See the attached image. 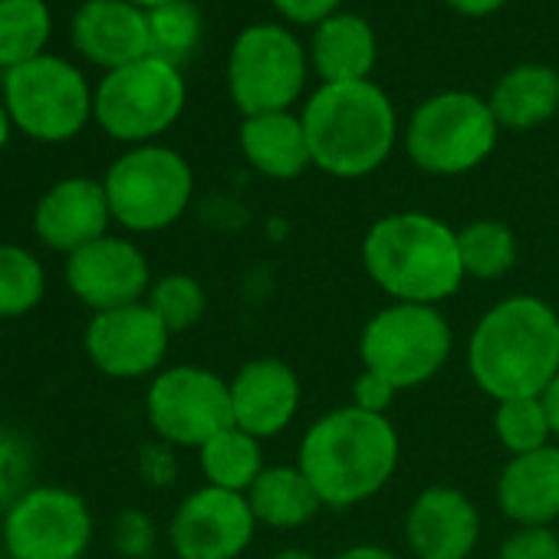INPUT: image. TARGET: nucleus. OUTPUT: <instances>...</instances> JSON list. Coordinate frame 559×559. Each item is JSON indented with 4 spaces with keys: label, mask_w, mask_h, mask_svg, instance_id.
Returning <instances> with one entry per match:
<instances>
[{
    "label": "nucleus",
    "mask_w": 559,
    "mask_h": 559,
    "mask_svg": "<svg viewBox=\"0 0 559 559\" xmlns=\"http://www.w3.org/2000/svg\"><path fill=\"white\" fill-rule=\"evenodd\" d=\"M467 372L493 402L539 399L559 376V313L530 294L493 304L471 330Z\"/></svg>",
    "instance_id": "1"
},
{
    "label": "nucleus",
    "mask_w": 559,
    "mask_h": 559,
    "mask_svg": "<svg viewBox=\"0 0 559 559\" xmlns=\"http://www.w3.org/2000/svg\"><path fill=\"white\" fill-rule=\"evenodd\" d=\"M399 457L402 444L389 415L343 405L307 428L297 467L310 477L323 507L346 510L376 497L392 480Z\"/></svg>",
    "instance_id": "2"
},
{
    "label": "nucleus",
    "mask_w": 559,
    "mask_h": 559,
    "mask_svg": "<svg viewBox=\"0 0 559 559\" xmlns=\"http://www.w3.org/2000/svg\"><path fill=\"white\" fill-rule=\"evenodd\" d=\"M362 266L392 304L438 307L464 284L457 230L425 211L379 217L362 237Z\"/></svg>",
    "instance_id": "3"
},
{
    "label": "nucleus",
    "mask_w": 559,
    "mask_h": 559,
    "mask_svg": "<svg viewBox=\"0 0 559 559\" xmlns=\"http://www.w3.org/2000/svg\"><path fill=\"white\" fill-rule=\"evenodd\" d=\"M313 165L333 178H366L385 165L399 139L395 106L382 86L323 83L300 112Z\"/></svg>",
    "instance_id": "4"
},
{
    "label": "nucleus",
    "mask_w": 559,
    "mask_h": 559,
    "mask_svg": "<svg viewBox=\"0 0 559 559\" xmlns=\"http://www.w3.org/2000/svg\"><path fill=\"white\" fill-rule=\"evenodd\" d=\"M103 185L112 221L129 234H158L178 224L194 198L188 158L158 142L122 152L109 165Z\"/></svg>",
    "instance_id": "5"
},
{
    "label": "nucleus",
    "mask_w": 559,
    "mask_h": 559,
    "mask_svg": "<svg viewBox=\"0 0 559 559\" xmlns=\"http://www.w3.org/2000/svg\"><path fill=\"white\" fill-rule=\"evenodd\" d=\"M188 86L175 63L148 53L99 80L93 96V122L116 142L152 145L185 112Z\"/></svg>",
    "instance_id": "6"
},
{
    "label": "nucleus",
    "mask_w": 559,
    "mask_h": 559,
    "mask_svg": "<svg viewBox=\"0 0 559 559\" xmlns=\"http://www.w3.org/2000/svg\"><path fill=\"white\" fill-rule=\"evenodd\" d=\"M497 135L500 126L487 99L467 90H448L412 112L405 126V152L425 175L454 178L484 165Z\"/></svg>",
    "instance_id": "7"
},
{
    "label": "nucleus",
    "mask_w": 559,
    "mask_h": 559,
    "mask_svg": "<svg viewBox=\"0 0 559 559\" xmlns=\"http://www.w3.org/2000/svg\"><path fill=\"white\" fill-rule=\"evenodd\" d=\"M96 90L80 67L57 53H44L4 73V99L14 129L34 142L60 145L76 139L93 122Z\"/></svg>",
    "instance_id": "8"
},
{
    "label": "nucleus",
    "mask_w": 559,
    "mask_h": 559,
    "mask_svg": "<svg viewBox=\"0 0 559 559\" xmlns=\"http://www.w3.org/2000/svg\"><path fill=\"white\" fill-rule=\"evenodd\" d=\"M451 346L454 336L438 307L389 304L362 326L359 359L366 372H376L405 392L435 379L444 369Z\"/></svg>",
    "instance_id": "9"
},
{
    "label": "nucleus",
    "mask_w": 559,
    "mask_h": 559,
    "mask_svg": "<svg viewBox=\"0 0 559 559\" xmlns=\"http://www.w3.org/2000/svg\"><path fill=\"white\" fill-rule=\"evenodd\" d=\"M310 57L300 40L276 24L237 34L227 53V93L243 116L287 112L304 96Z\"/></svg>",
    "instance_id": "10"
},
{
    "label": "nucleus",
    "mask_w": 559,
    "mask_h": 559,
    "mask_svg": "<svg viewBox=\"0 0 559 559\" xmlns=\"http://www.w3.org/2000/svg\"><path fill=\"white\" fill-rule=\"evenodd\" d=\"M152 431L168 448H201L234 425L230 382L204 366H168L145 392Z\"/></svg>",
    "instance_id": "11"
},
{
    "label": "nucleus",
    "mask_w": 559,
    "mask_h": 559,
    "mask_svg": "<svg viewBox=\"0 0 559 559\" xmlns=\"http://www.w3.org/2000/svg\"><path fill=\"white\" fill-rule=\"evenodd\" d=\"M96 520L83 493L57 484H34L4 510L8 559H83L93 546Z\"/></svg>",
    "instance_id": "12"
},
{
    "label": "nucleus",
    "mask_w": 559,
    "mask_h": 559,
    "mask_svg": "<svg viewBox=\"0 0 559 559\" xmlns=\"http://www.w3.org/2000/svg\"><path fill=\"white\" fill-rule=\"evenodd\" d=\"M257 516L247 493L198 487L188 493L168 523V543L178 559H240L253 543Z\"/></svg>",
    "instance_id": "13"
},
{
    "label": "nucleus",
    "mask_w": 559,
    "mask_h": 559,
    "mask_svg": "<svg viewBox=\"0 0 559 559\" xmlns=\"http://www.w3.org/2000/svg\"><path fill=\"white\" fill-rule=\"evenodd\" d=\"M70 294L93 313L145 304L152 290V263L145 250L119 234H106L67 257L63 266Z\"/></svg>",
    "instance_id": "14"
},
{
    "label": "nucleus",
    "mask_w": 559,
    "mask_h": 559,
    "mask_svg": "<svg viewBox=\"0 0 559 559\" xmlns=\"http://www.w3.org/2000/svg\"><path fill=\"white\" fill-rule=\"evenodd\" d=\"M168 343H171V333L148 304L93 313L83 333L90 362L103 376L119 379V382L158 376L168 356Z\"/></svg>",
    "instance_id": "15"
},
{
    "label": "nucleus",
    "mask_w": 559,
    "mask_h": 559,
    "mask_svg": "<svg viewBox=\"0 0 559 559\" xmlns=\"http://www.w3.org/2000/svg\"><path fill=\"white\" fill-rule=\"evenodd\" d=\"M112 211L106 185L86 175L53 181L34 207V234L44 247L70 257L109 234Z\"/></svg>",
    "instance_id": "16"
},
{
    "label": "nucleus",
    "mask_w": 559,
    "mask_h": 559,
    "mask_svg": "<svg viewBox=\"0 0 559 559\" xmlns=\"http://www.w3.org/2000/svg\"><path fill=\"white\" fill-rule=\"evenodd\" d=\"M230 382V408H234V425L243 428L253 438H276L284 435L304 399L300 376L294 372L290 362L260 356L243 362Z\"/></svg>",
    "instance_id": "17"
},
{
    "label": "nucleus",
    "mask_w": 559,
    "mask_h": 559,
    "mask_svg": "<svg viewBox=\"0 0 559 559\" xmlns=\"http://www.w3.org/2000/svg\"><path fill=\"white\" fill-rule=\"evenodd\" d=\"M477 539L480 513L457 487H428L405 513V543L415 559H471Z\"/></svg>",
    "instance_id": "18"
},
{
    "label": "nucleus",
    "mask_w": 559,
    "mask_h": 559,
    "mask_svg": "<svg viewBox=\"0 0 559 559\" xmlns=\"http://www.w3.org/2000/svg\"><path fill=\"white\" fill-rule=\"evenodd\" d=\"M73 47L106 73L122 70L152 53L148 14L129 0H86L73 14Z\"/></svg>",
    "instance_id": "19"
},
{
    "label": "nucleus",
    "mask_w": 559,
    "mask_h": 559,
    "mask_svg": "<svg viewBox=\"0 0 559 559\" xmlns=\"http://www.w3.org/2000/svg\"><path fill=\"white\" fill-rule=\"evenodd\" d=\"M497 507L516 526H552L559 520V444L510 457L497 477Z\"/></svg>",
    "instance_id": "20"
},
{
    "label": "nucleus",
    "mask_w": 559,
    "mask_h": 559,
    "mask_svg": "<svg viewBox=\"0 0 559 559\" xmlns=\"http://www.w3.org/2000/svg\"><path fill=\"white\" fill-rule=\"evenodd\" d=\"M237 139H240V152L247 165L260 171L263 178L290 181V178H300L313 165L304 116H297L294 109L243 116Z\"/></svg>",
    "instance_id": "21"
},
{
    "label": "nucleus",
    "mask_w": 559,
    "mask_h": 559,
    "mask_svg": "<svg viewBox=\"0 0 559 559\" xmlns=\"http://www.w3.org/2000/svg\"><path fill=\"white\" fill-rule=\"evenodd\" d=\"M379 60V40L366 17L340 11L326 17L310 44V67L323 83H366Z\"/></svg>",
    "instance_id": "22"
},
{
    "label": "nucleus",
    "mask_w": 559,
    "mask_h": 559,
    "mask_svg": "<svg viewBox=\"0 0 559 559\" xmlns=\"http://www.w3.org/2000/svg\"><path fill=\"white\" fill-rule=\"evenodd\" d=\"M487 103L500 129H536L559 112V73L546 63H520L497 80Z\"/></svg>",
    "instance_id": "23"
},
{
    "label": "nucleus",
    "mask_w": 559,
    "mask_h": 559,
    "mask_svg": "<svg viewBox=\"0 0 559 559\" xmlns=\"http://www.w3.org/2000/svg\"><path fill=\"white\" fill-rule=\"evenodd\" d=\"M247 503L257 523H266L273 530L307 526L323 507L310 477L297 464H266L247 490Z\"/></svg>",
    "instance_id": "24"
},
{
    "label": "nucleus",
    "mask_w": 559,
    "mask_h": 559,
    "mask_svg": "<svg viewBox=\"0 0 559 559\" xmlns=\"http://www.w3.org/2000/svg\"><path fill=\"white\" fill-rule=\"evenodd\" d=\"M198 464H201V474L211 487L234 490V493H247L266 467L263 451H260V438L247 435L237 425L224 428L207 444H201Z\"/></svg>",
    "instance_id": "25"
},
{
    "label": "nucleus",
    "mask_w": 559,
    "mask_h": 559,
    "mask_svg": "<svg viewBox=\"0 0 559 559\" xmlns=\"http://www.w3.org/2000/svg\"><path fill=\"white\" fill-rule=\"evenodd\" d=\"M53 14L47 0H0V70H17L47 53Z\"/></svg>",
    "instance_id": "26"
},
{
    "label": "nucleus",
    "mask_w": 559,
    "mask_h": 559,
    "mask_svg": "<svg viewBox=\"0 0 559 559\" xmlns=\"http://www.w3.org/2000/svg\"><path fill=\"white\" fill-rule=\"evenodd\" d=\"M47 297V266L44 260L21 247L0 243V320L31 317Z\"/></svg>",
    "instance_id": "27"
},
{
    "label": "nucleus",
    "mask_w": 559,
    "mask_h": 559,
    "mask_svg": "<svg viewBox=\"0 0 559 559\" xmlns=\"http://www.w3.org/2000/svg\"><path fill=\"white\" fill-rule=\"evenodd\" d=\"M457 253L464 276L500 280L516 266V237L503 221L480 217L457 230Z\"/></svg>",
    "instance_id": "28"
},
{
    "label": "nucleus",
    "mask_w": 559,
    "mask_h": 559,
    "mask_svg": "<svg viewBox=\"0 0 559 559\" xmlns=\"http://www.w3.org/2000/svg\"><path fill=\"white\" fill-rule=\"evenodd\" d=\"M493 435L500 448L516 457L552 444V428L539 399H507L493 408Z\"/></svg>",
    "instance_id": "29"
},
{
    "label": "nucleus",
    "mask_w": 559,
    "mask_h": 559,
    "mask_svg": "<svg viewBox=\"0 0 559 559\" xmlns=\"http://www.w3.org/2000/svg\"><path fill=\"white\" fill-rule=\"evenodd\" d=\"M145 304L155 310V317L175 336V333H185L201 323V317L207 310V294L201 287V280H194L191 273H165L152 284Z\"/></svg>",
    "instance_id": "30"
},
{
    "label": "nucleus",
    "mask_w": 559,
    "mask_h": 559,
    "mask_svg": "<svg viewBox=\"0 0 559 559\" xmlns=\"http://www.w3.org/2000/svg\"><path fill=\"white\" fill-rule=\"evenodd\" d=\"M201 11L191 4V0H175V4L155 8L148 11V37H152V53L168 60V63H181L188 53H194V47L201 44Z\"/></svg>",
    "instance_id": "31"
},
{
    "label": "nucleus",
    "mask_w": 559,
    "mask_h": 559,
    "mask_svg": "<svg viewBox=\"0 0 559 559\" xmlns=\"http://www.w3.org/2000/svg\"><path fill=\"white\" fill-rule=\"evenodd\" d=\"M34 454L31 444L17 435L0 428V510L14 507L34 484Z\"/></svg>",
    "instance_id": "32"
},
{
    "label": "nucleus",
    "mask_w": 559,
    "mask_h": 559,
    "mask_svg": "<svg viewBox=\"0 0 559 559\" xmlns=\"http://www.w3.org/2000/svg\"><path fill=\"white\" fill-rule=\"evenodd\" d=\"M497 559H559V533L552 526H516L500 543Z\"/></svg>",
    "instance_id": "33"
},
{
    "label": "nucleus",
    "mask_w": 559,
    "mask_h": 559,
    "mask_svg": "<svg viewBox=\"0 0 559 559\" xmlns=\"http://www.w3.org/2000/svg\"><path fill=\"white\" fill-rule=\"evenodd\" d=\"M112 546L126 559H145L155 549V523L142 510H122L112 523Z\"/></svg>",
    "instance_id": "34"
},
{
    "label": "nucleus",
    "mask_w": 559,
    "mask_h": 559,
    "mask_svg": "<svg viewBox=\"0 0 559 559\" xmlns=\"http://www.w3.org/2000/svg\"><path fill=\"white\" fill-rule=\"evenodd\" d=\"M395 395H399V389L389 379H382L376 372H366V369L353 385V405L362 408V412H372V415H389Z\"/></svg>",
    "instance_id": "35"
},
{
    "label": "nucleus",
    "mask_w": 559,
    "mask_h": 559,
    "mask_svg": "<svg viewBox=\"0 0 559 559\" xmlns=\"http://www.w3.org/2000/svg\"><path fill=\"white\" fill-rule=\"evenodd\" d=\"M276 8V14H284L290 24H304V27H320L326 17L340 14L343 0H270Z\"/></svg>",
    "instance_id": "36"
},
{
    "label": "nucleus",
    "mask_w": 559,
    "mask_h": 559,
    "mask_svg": "<svg viewBox=\"0 0 559 559\" xmlns=\"http://www.w3.org/2000/svg\"><path fill=\"white\" fill-rule=\"evenodd\" d=\"M175 457H171V448L168 444H158V448H145L142 454V474L148 484H171L175 480Z\"/></svg>",
    "instance_id": "37"
},
{
    "label": "nucleus",
    "mask_w": 559,
    "mask_h": 559,
    "mask_svg": "<svg viewBox=\"0 0 559 559\" xmlns=\"http://www.w3.org/2000/svg\"><path fill=\"white\" fill-rule=\"evenodd\" d=\"M444 4L451 11H457L461 17H490L507 4V0H444Z\"/></svg>",
    "instance_id": "38"
},
{
    "label": "nucleus",
    "mask_w": 559,
    "mask_h": 559,
    "mask_svg": "<svg viewBox=\"0 0 559 559\" xmlns=\"http://www.w3.org/2000/svg\"><path fill=\"white\" fill-rule=\"evenodd\" d=\"M333 559H399V556L379 543H356V546H346L343 552H336Z\"/></svg>",
    "instance_id": "39"
},
{
    "label": "nucleus",
    "mask_w": 559,
    "mask_h": 559,
    "mask_svg": "<svg viewBox=\"0 0 559 559\" xmlns=\"http://www.w3.org/2000/svg\"><path fill=\"white\" fill-rule=\"evenodd\" d=\"M543 408H546V418H549V428H552V438H559V376L543 389L539 395Z\"/></svg>",
    "instance_id": "40"
},
{
    "label": "nucleus",
    "mask_w": 559,
    "mask_h": 559,
    "mask_svg": "<svg viewBox=\"0 0 559 559\" xmlns=\"http://www.w3.org/2000/svg\"><path fill=\"white\" fill-rule=\"evenodd\" d=\"M11 135H14V119H11V112H8L4 99H0V152L8 148Z\"/></svg>",
    "instance_id": "41"
},
{
    "label": "nucleus",
    "mask_w": 559,
    "mask_h": 559,
    "mask_svg": "<svg viewBox=\"0 0 559 559\" xmlns=\"http://www.w3.org/2000/svg\"><path fill=\"white\" fill-rule=\"evenodd\" d=\"M270 559H317L310 549H297V546H290V549H280V552H273Z\"/></svg>",
    "instance_id": "42"
},
{
    "label": "nucleus",
    "mask_w": 559,
    "mask_h": 559,
    "mask_svg": "<svg viewBox=\"0 0 559 559\" xmlns=\"http://www.w3.org/2000/svg\"><path fill=\"white\" fill-rule=\"evenodd\" d=\"M129 4H135L139 11H155V8H165V4H175V0H129Z\"/></svg>",
    "instance_id": "43"
},
{
    "label": "nucleus",
    "mask_w": 559,
    "mask_h": 559,
    "mask_svg": "<svg viewBox=\"0 0 559 559\" xmlns=\"http://www.w3.org/2000/svg\"><path fill=\"white\" fill-rule=\"evenodd\" d=\"M4 559H8V556H4Z\"/></svg>",
    "instance_id": "44"
}]
</instances>
